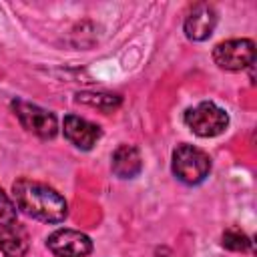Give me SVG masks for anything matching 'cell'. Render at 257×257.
I'll return each instance as SVG.
<instances>
[{"mask_svg": "<svg viewBox=\"0 0 257 257\" xmlns=\"http://www.w3.org/2000/svg\"><path fill=\"white\" fill-rule=\"evenodd\" d=\"M183 120L197 137H203V139L219 137L229 126V114L221 106L209 100H203L197 106L187 108Z\"/></svg>", "mask_w": 257, "mask_h": 257, "instance_id": "3957f363", "label": "cell"}, {"mask_svg": "<svg viewBox=\"0 0 257 257\" xmlns=\"http://www.w3.org/2000/svg\"><path fill=\"white\" fill-rule=\"evenodd\" d=\"M173 175L185 185H199L211 173V159L209 155L193 145H179L173 151L171 163Z\"/></svg>", "mask_w": 257, "mask_h": 257, "instance_id": "7a4b0ae2", "label": "cell"}, {"mask_svg": "<svg viewBox=\"0 0 257 257\" xmlns=\"http://www.w3.org/2000/svg\"><path fill=\"white\" fill-rule=\"evenodd\" d=\"M46 247L56 257H88L92 253L90 237L76 229H56L48 235Z\"/></svg>", "mask_w": 257, "mask_h": 257, "instance_id": "8992f818", "label": "cell"}, {"mask_svg": "<svg viewBox=\"0 0 257 257\" xmlns=\"http://www.w3.org/2000/svg\"><path fill=\"white\" fill-rule=\"evenodd\" d=\"M76 102L86 104V106H94V108H100V110H114L120 104V96L104 94V92H78Z\"/></svg>", "mask_w": 257, "mask_h": 257, "instance_id": "8fae6325", "label": "cell"}, {"mask_svg": "<svg viewBox=\"0 0 257 257\" xmlns=\"http://www.w3.org/2000/svg\"><path fill=\"white\" fill-rule=\"evenodd\" d=\"M223 247L229 251H247L251 247V239L241 231V229H227L223 233Z\"/></svg>", "mask_w": 257, "mask_h": 257, "instance_id": "7c38bea8", "label": "cell"}, {"mask_svg": "<svg viewBox=\"0 0 257 257\" xmlns=\"http://www.w3.org/2000/svg\"><path fill=\"white\" fill-rule=\"evenodd\" d=\"M12 110H14L16 118L20 120V124L28 133L36 135L38 139L48 141V139H54L56 137L58 122H56V116L50 110H46V108H42L38 104L20 100V98L12 100Z\"/></svg>", "mask_w": 257, "mask_h": 257, "instance_id": "277c9868", "label": "cell"}, {"mask_svg": "<svg viewBox=\"0 0 257 257\" xmlns=\"http://www.w3.org/2000/svg\"><path fill=\"white\" fill-rule=\"evenodd\" d=\"M16 221V205L14 201L0 189V227H6Z\"/></svg>", "mask_w": 257, "mask_h": 257, "instance_id": "4fadbf2b", "label": "cell"}, {"mask_svg": "<svg viewBox=\"0 0 257 257\" xmlns=\"http://www.w3.org/2000/svg\"><path fill=\"white\" fill-rule=\"evenodd\" d=\"M213 60L223 70H243L255 62V42L251 38H231L213 48Z\"/></svg>", "mask_w": 257, "mask_h": 257, "instance_id": "5b68a950", "label": "cell"}, {"mask_svg": "<svg viewBox=\"0 0 257 257\" xmlns=\"http://www.w3.org/2000/svg\"><path fill=\"white\" fill-rule=\"evenodd\" d=\"M110 169L118 179H135L143 171V159L137 147L118 145L110 159Z\"/></svg>", "mask_w": 257, "mask_h": 257, "instance_id": "9c48e42d", "label": "cell"}, {"mask_svg": "<svg viewBox=\"0 0 257 257\" xmlns=\"http://www.w3.org/2000/svg\"><path fill=\"white\" fill-rule=\"evenodd\" d=\"M12 201L18 211L44 223H60L68 215V205L64 197L56 189L34 179L22 177L14 181Z\"/></svg>", "mask_w": 257, "mask_h": 257, "instance_id": "6da1fadb", "label": "cell"}, {"mask_svg": "<svg viewBox=\"0 0 257 257\" xmlns=\"http://www.w3.org/2000/svg\"><path fill=\"white\" fill-rule=\"evenodd\" d=\"M62 131H64V137L80 151H90L98 143V139L102 137V131L98 124H94L82 116H76V114L64 116Z\"/></svg>", "mask_w": 257, "mask_h": 257, "instance_id": "52a82bcc", "label": "cell"}, {"mask_svg": "<svg viewBox=\"0 0 257 257\" xmlns=\"http://www.w3.org/2000/svg\"><path fill=\"white\" fill-rule=\"evenodd\" d=\"M0 251L4 257H24L28 251V233L20 223L0 227Z\"/></svg>", "mask_w": 257, "mask_h": 257, "instance_id": "30bf717a", "label": "cell"}, {"mask_svg": "<svg viewBox=\"0 0 257 257\" xmlns=\"http://www.w3.org/2000/svg\"><path fill=\"white\" fill-rule=\"evenodd\" d=\"M215 26H217V12H215V8H213L211 4H207V2L197 4V6L189 12V16L185 18V24H183L187 38H189V40H195V42L207 40V38L213 34Z\"/></svg>", "mask_w": 257, "mask_h": 257, "instance_id": "ba28073f", "label": "cell"}]
</instances>
